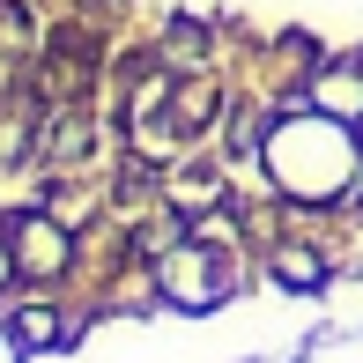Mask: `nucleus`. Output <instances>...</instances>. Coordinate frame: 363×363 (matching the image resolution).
Returning <instances> with one entry per match:
<instances>
[{
	"mask_svg": "<svg viewBox=\"0 0 363 363\" xmlns=\"http://www.w3.org/2000/svg\"><path fill=\"white\" fill-rule=\"evenodd\" d=\"M216 15H193V8H163V23H156V52L171 60L178 74H201V67H216Z\"/></svg>",
	"mask_w": 363,
	"mask_h": 363,
	"instance_id": "4",
	"label": "nucleus"
},
{
	"mask_svg": "<svg viewBox=\"0 0 363 363\" xmlns=\"http://www.w3.org/2000/svg\"><path fill=\"white\" fill-rule=\"evenodd\" d=\"M15 282V252H8V230H0V289Z\"/></svg>",
	"mask_w": 363,
	"mask_h": 363,
	"instance_id": "9",
	"label": "nucleus"
},
{
	"mask_svg": "<svg viewBox=\"0 0 363 363\" xmlns=\"http://www.w3.org/2000/svg\"><path fill=\"white\" fill-rule=\"evenodd\" d=\"M267 274H274V289H289V296H319L326 282H334L326 252H319V245H296V238H282L267 252Z\"/></svg>",
	"mask_w": 363,
	"mask_h": 363,
	"instance_id": "6",
	"label": "nucleus"
},
{
	"mask_svg": "<svg viewBox=\"0 0 363 363\" xmlns=\"http://www.w3.org/2000/svg\"><path fill=\"white\" fill-rule=\"evenodd\" d=\"M0 334H8V349L30 363V356L60 349V341H67L74 326H67V311H60L52 296H30V304H8V311H0Z\"/></svg>",
	"mask_w": 363,
	"mask_h": 363,
	"instance_id": "5",
	"label": "nucleus"
},
{
	"mask_svg": "<svg viewBox=\"0 0 363 363\" xmlns=\"http://www.w3.org/2000/svg\"><path fill=\"white\" fill-rule=\"evenodd\" d=\"M267 52H274V74H282V82H311V67H319V60H326V45L319 38H311V30H274V38H267Z\"/></svg>",
	"mask_w": 363,
	"mask_h": 363,
	"instance_id": "8",
	"label": "nucleus"
},
{
	"mask_svg": "<svg viewBox=\"0 0 363 363\" xmlns=\"http://www.w3.org/2000/svg\"><path fill=\"white\" fill-rule=\"evenodd\" d=\"M267 126H274V111H259V104H230V111H223V163H259Z\"/></svg>",
	"mask_w": 363,
	"mask_h": 363,
	"instance_id": "7",
	"label": "nucleus"
},
{
	"mask_svg": "<svg viewBox=\"0 0 363 363\" xmlns=\"http://www.w3.org/2000/svg\"><path fill=\"white\" fill-rule=\"evenodd\" d=\"M0 230H8V252H15V274H23V282H52L74 259V230L52 223V208H23V216H8Z\"/></svg>",
	"mask_w": 363,
	"mask_h": 363,
	"instance_id": "2",
	"label": "nucleus"
},
{
	"mask_svg": "<svg viewBox=\"0 0 363 363\" xmlns=\"http://www.w3.org/2000/svg\"><path fill=\"white\" fill-rule=\"evenodd\" d=\"M304 104L326 111V119H341V126H363V52L356 45H341V52H326L319 67H311Z\"/></svg>",
	"mask_w": 363,
	"mask_h": 363,
	"instance_id": "3",
	"label": "nucleus"
},
{
	"mask_svg": "<svg viewBox=\"0 0 363 363\" xmlns=\"http://www.w3.org/2000/svg\"><path fill=\"white\" fill-rule=\"evenodd\" d=\"M238 282H245L238 252H223L208 230H193L186 245H171V252L156 259V289H163V304H178V311H216Z\"/></svg>",
	"mask_w": 363,
	"mask_h": 363,
	"instance_id": "1",
	"label": "nucleus"
}]
</instances>
